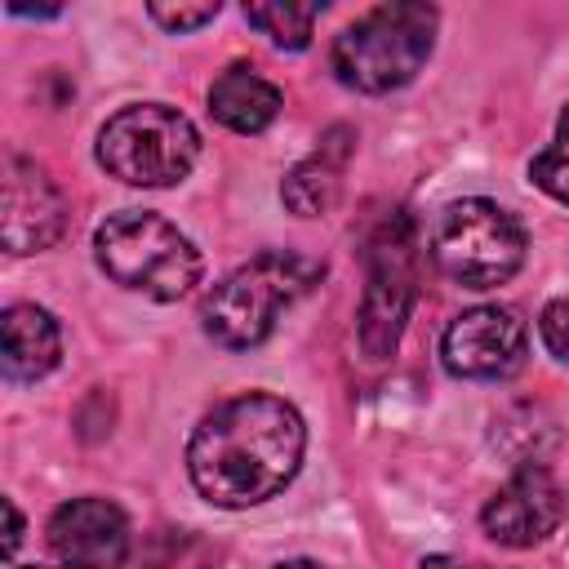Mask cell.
Wrapping results in <instances>:
<instances>
[{"mask_svg":"<svg viewBox=\"0 0 569 569\" xmlns=\"http://www.w3.org/2000/svg\"><path fill=\"white\" fill-rule=\"evenodd\" d=\"M440 13L418 0L378 4L333 40V76L360 93H391L409 84L431 58Z\"/></svg>","mask_w":569,"mask_h":569,"instance_id":"3","label":"cell"},{"mask_svg":"<svg viewBox=\"0 0 569 569\" xmlns=\"http://www.w3.org/2000/svg\"><path fill=\"white\" fill-rule=\"evenodd\" d=\"M200 156L196 124L164 102L120 107L98 129V164L129 187H173Z\"/></svg>","mask_w":569,"mask_h":569,"instance_id":"5","label":"cell"},{"mask_svg":"<svg viewBox=\"0 0 569 569\" xmlns=\"http://www.w3.org/2000/svg\"><path fill=\"white\" fill-rule=\"evenodd\" d=\"M164 31H196L218 18V4H151L147 9Z\"/></svg>","mask_w":569,"mask_h":569,"instance_id":"17","label":"cell"},{"mask_svg":"<svg viewBox=\"0 0 569 569\" xmlns=\"http://www.w3.org/2000/svg\"><path fill=\"white\" fill-rule=\"evenodd\" d=\"M209 111L236 133H262L280 116V89L249 67H227L209 84Z\"/></svg>","mask_w":569,"mask_h":569,"instance_id":"14","label":"cell"},{"mask_svg":"<svg viewBox=\"0 0 569 569\" xmlns=\"http://www.w3.org/2000/svg\"><path fill=\"white\" fill-rule=\"evenodd\" d=\"M320 276L325 267L316 258L293 249H267L240 262L231 276H222L204 293V307H200L204 333L227 351H249L276 329V320L298 298H307L320 284Z\"/></svg>","mask_w":569,"mask_h":569,"instance_id":"2","label":"cell"},{"mask_svg":"<svg viewBox=\"0 0 569 569\" xmlns=\"http://www.w3.org/2000/svg\"><path fill=\"white\" fill-rule=\"evenodd\" d=\"M538 333H542V342L556 360H569V298H556V302L542 307Z\"/></svg>","mask_w":569,"mask_h":569,"instance_id":"18","label":"cell"},{"mask_svg":"<svg viewBox=\"0 0 569 569\" xmlns=\"http://www.w3.org/2000/svg\"><path fill=\"white\" fill-rule=\"evenodd\" d=\"M93 253L98 267L133 289L147 293L156 302H173L182 293H191V284L200 280V249L160 213L151 209H120L111 213L98 231H93Z\"/></svg>","mask_w":569,"mask_h":569,"instance_id":"4","label":"cell"},{"mask_svg":"<svg viewBox=\"0 0 569 569\" xmlns=\"http://www.w3.org/2000/svg\"><path fill=\"white\" fill-rule=\"evenodd\" d=\"M316 18H320L316 4H244V22L271 36V44L280 49H307Z\"/></svg>","mask_w":569,"mask_h":569,"instance_id":"15","label":"cell"},{"mask_svg":"<svg viewBox=\"0 0 569 569\" xmlns=\"http://www.w3.org/2000/svg\"><path fill=\"white\" fill-rule=\"evenodd\" d=\"M4 520H9V533H4V556L18 551V538H22V516L13 507V498H4Z\"/></svg>","mask_w":569,"mask_h":569,"instance_id":"19","label":"cell"},{"mask_svg":"<svg viewBox=\"0 0 569 569\" xmlns=\"http://www.w3.org/2000/svg\"><path fill=\"white\" fill-rule=\"evenodd\" d=\"M49 547L67 569H116L129 551V520L107 498H71L49 516Z\"/></svg>","mask_w":569,"mask_h":569,"instance_id":"11","label":"cell"},{"mask_svg":"<svg viewBox=\"0 0 569 569\" xmlns=\"http://www.w3.org/2000/svg\"><path fill=\"white\" fill-rule=\"evenodd\" d=\"M62 356V329L58 320L36 302H13L0 316V365L9 382H36L44 378Z\"/></svg>","mask_w":569,"mask_h":569,"instance_id":"12","label":"cell"},{"mask_svg":"<svg viewBox=\"0 0 569 569\" xmlns=\"http://www.w3.org/2000/svg\"><path fill=\"white\" fill-rule=\"evenodd\" d=\"M525 347H529V329L520 311L489 302L449 320L440 338V360L453 378L493 382V378H511L525 365Z\"/></svg>","mask_w":569,"mask_h":569,"instance_id":"8","label":"cell"},{"mask_svg":"<svg viewBox=\"0 0 569 569\" xmlns=\"http://www.w3.org/2000/svg\"><path fill=\"white\" fill-rule=\"evenodd\" d=\"M347 160H351V129H347V124H333V129L320 138V147H316L302 164L289 169V178H284V187H280V200H284L298 218H320V213H329L333 200H338V191H342V169H347Z\"/></svg>","mask_w":569,"mask_h":569,"instance_id":"13","label":"cell"},{"mask_svg":"<svg viewBox=\"0 0 569 569\" xmlns=\"http://www.w3.org/2000/svg\"><path fill=\"white\" fill-rule=\"evenodd\" d=\"M67 227V204L53 178L22 156L4 160L0 178V240L9 253H36L49 249Z\"/></svg>","mask_w":569,"mask_h":569,"instance_id":"10","label":"cell"},{"mask_svg":"<svg viewBox=\"0 0 569 569\" xmlns=\"http://www.w3.org/2000/svg\"><path fill=\"white\" fill-rule=\"evenodd\" d=\"M525 227L516 222V213H507L493 200H453L431 236V253L440 262V271L467 289H493L502 280H511L525 262Z\"/></svg>","mask_w":569,"mask_h":569,"instance_id":"6","label":"cell"},{"mask_svg":"<svg viewBox=\"0 0 569 569\" xmlns=\"http://www.w3.org/2000/svg\"><path fill=\"white\" fill-rule=\"evenodd\" d=\"M418 569H458V565H453L449 556H427V560H422Z\"/></svg>","mask_w":569,"mask_h":569,"instance_id":"20","label":"cell"},{"mask_svg":"<svg viewBox=\"0 0 569 569\" xmlns=\"http://www.w3.org/2000/svg\"><path fill=\"white\" fill-rule=\"evenodd\" d=\"M276 569H325L320 560H284V565H276Z\"/></svg>","mask_w":569,"mask_h":569,"instance_id":"21","label":"cell"},{"mask_svg":"<svg viewBox=\"0 0 569 569\" xmlns=\"http://www.w3.org/2000/svg\"><path fill=\"white\" fill-rule=\"evenodd\" d=\"M569 516V493L565 485L538 467V462H525L480 511V525L493 542L502 547H533L542 538H551Z\"/></svg>","mask_w":569,"mask_h":569,"instance_id":"9","label":"cell"},{"mask_svg":"<svg viewBox=\"0 0 569 569\" xmlns=\"http://www.w3.org/2000/svg\"><path fill=\"white\" fill-rule=\"evenodd\" d=\"M365 298H360V351L369 360H387L400 347L405 320L418 298V231L409 213L382 218V227L369 236V262H365Z\"/></svg>","mask_w":569,"mask_h":569,"instance_id":"7","label":"cell"},{"mask_svg":"<svg viewBox=\"0 0 569 569\" xmlns=\"http://www.w3.org/2000/svg\"><path fill=\"white\" fill-rule=\"evenodd\" d=\"M18 569H44V565H18Z\"/></svg>","mask_w":569,"mask_h":569,"instance_id":"22","label":"cell"},{"mask_svg":"<svg viewBox=\"0 0 569 569\" xmlns=\"http://www.w3.org/2000/svg\"><path fill=\"white\" fill-rule=\"evenodd\" d=\"M529 178H533L538 191H547L551 200L569 204V107H565L560 120H556V138H551V147H547L542 156H533Z\"/></svg>","mask_w":569,"mask_h":569,"instance_id":"16","label":"cell"},{"mask_svg":"<svg viewBox=\"0 0 569 569\" xmlns=\"http://www.w3.org/2000/svg\"><path fill=\"white\" fill-rule=\"evenodd\" d=\"M307 427L280 396L249 391L200 418L187 445V476L213 507H258L302 467Z\"/></svg>","mask_w":569,"mask_h":569,"instance_id":"1","label":"cell"}]
</instances>
